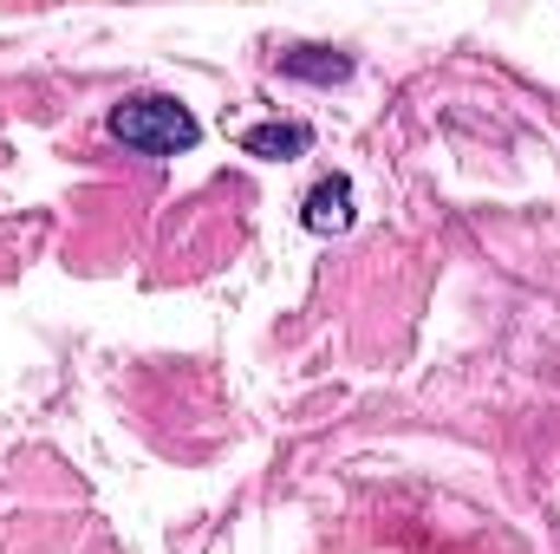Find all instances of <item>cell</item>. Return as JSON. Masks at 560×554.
Here are the masks:
<instances>
[{
  "mask_svg": "<svg viewBox=\"0 0 560 554\" xmlns=\"http://www.w3.org/2000/svg\"><path fill=\"white\" fill-rule=\"evenodd\" d=\"M112 138L125 150H138V157H183V150H196L202 125L189 118V105H176L163 92H143V99H125L112 112Z\"/></svg>",
  "mask_w": 560,
  "mask_h": 554,
  "instance_id": "obj_1",
  "label": "cell"
},
{
  "mask_svg": "<svg viewBox=\"0 0 560 554\" xmlns=\"http://www.w3.org/2000/svg\"><path fill=\"white\" fill-rule=\"evenodd\" d=\"M352 183L346 176H319L313 189H306V203H300V222L313 229V235H346L352 229Z\"/></svg>",
  "mask_w": 560,
  "mask_h": 554,
  "instance_id": "obj_2",
  "label": "cell"
},
{
  "mask_svg": "<svg viewBox=\"0 0 560 554\" xmlns=\"http://www.w3.org/2000/svg\"><path fill=\"white\" fill-rule=\"evenodd\" d=\"M242 150H248V157H261V163H293V157H306V150H313V125H300V118L248 125V131H242Z\"/></svg>",
  "mask_w": 560,
  "mask_h": 554,
  "instance_id": "obj_3",
  "label": "cell"
},
{
  "mask_svg": "<svg viewBox=\"0 0 560 554\" xmlns=\"http://www.w3.org/2000/svg\"><path fill=\"white\" fill-rule=\"evenodd\" d=\"M280 72L287 79H306V85H346L352 79V59L332 53V46H293V53H280Z\"/></svg>",
  "mask_w": 560,
  "mask_h": 554,
  "instance_id": "obj_4",
  "label": "cell"
}]
</instances>
